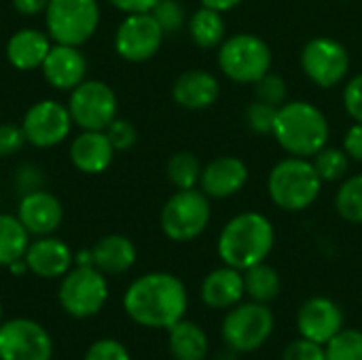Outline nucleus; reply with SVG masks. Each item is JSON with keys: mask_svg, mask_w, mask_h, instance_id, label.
I'll return each instance as SVG.
<instances>
[{"mask_svg": "<svg viewBox=\"0 0 362 360\" xmlns=\"http://www.w3.org/2000/svg\"><path fill=\"white\" fill-rule=\"evenodd\" d=\"M57 299L72 318H91L108 299L106 278L93 265H76L62 278Z\"/></svg>", "mask_w": 362, "mask_h": 360, "instance_id": "6e6552de", "label": "nucleus"}, {"mask_svg": "<svg viewBox=\"0 0 362 360\" xmlns=\"http://www.w3.org/2000/svg\"><path fill=\"white\" fill-rule=\"evenodd\" d=\"M68 110L81 129L104 132L117 119V93L102 81H83L70 91Z\"/></svg>", "mask_w": 362, "mask_h": 360, "instance_id": "9d476101", "label": "nucleus"}, {"mask_svg": "<svg viewBox=\"0 0 362 360\" xmlns=\"http://www.w3.org/2000/svg\"><path fill=\"white\" fill-rule=\"evenodd\" d=\"M335 208L344 221L362 225V174H354L341 182L335 195Z\"/></svg>", "mask_w": 362, "mask_h": 360, "instance_id": "c756f323", "label": "nucleus"}, {"mask_svg": "<svg viewBox=\"0 0 362 360\" xmlns=\"http://www.w3.org/2000/svg\"><path fill=\"white\" fill-rule=\"evenodd\" d=\"M274 314L267 303H238L223 320V339L235 352L259 350L274 333Z\"/></svg>", "mask_w": 362, "mask_h": 360, "instance_id": "1a4fd4ad", "label": "nucleus"}, {"mask_svg": "<svg viewBox=\"0 0 362 360\" xmlns=\"http://www.w3.org/2000/svg\"><path fill=\"white\" fill-rule=\"evenodd\" d=\"M0 325H2V303H0Z\"/></svg>", "mask_w": 362, "mask_h": 360, "instance_id": "a18cd8bd", "label": "nucleus"}, {"mask_svg": "<svg viewBox=\"0 0 362 360\" xmlns=\"http://www.w3.org/2000/svg\"><path fill=\"white\" fill-rule=\"evenodd\" d=\"M51 335L30 318H13L0 325V360H51Z\"/></svg>", "mask_w": 362, "mask_h": 360, "instance_id": "f8f14e48", "label": "nucleus"}, {"mask_svg": "<svg viewBox=\"0 0 362 360\" xmlns=\"http://www.w3.org/2000/svg\"><path fill=\"white\" fill-rule=\"evenodd\" d=\"M199 2H202V6H208V8L225 13V11H231V8L240 6L244 0H199Z\"/></svg>", "mask_w": 362, "mask_h": 360, "instance_id": "c03bdc74", "label": "nucleus"}, {"mask_svg": "<svg viewBox=\"0 0 362 360\" xmlns=\"http://www.w3.org/2000/svg\"><path fill=\"white\" fill-rule=\"evenodd\" d=\"M83 360H132L127 348L117 339H98L89 346Z\"/></svg>", "mask_w": 362, "mask_h": 360, "instance_id": "c9c22d12", "label": "nucleus"}, {"mask_svg": "<svg viewBox=\"0 0 362 360\" xmlns=\"http://www.w3.org/2000/svg\"><path fill=\"white\" fill-rule=\"evenodd\" d=\"M329 134V121L318 106L305 100H288L278 108L272 136L288 155L310 159L327 146Z\"/></svg>", "mask_w": 362, "mask_h": 360, "instance_id": "7ed1b4c3", "label": "nucleus"}, {"mask_svg": "<svg viewBox=\"0 0 362 360\" xmlns=\"http://www.w3.org/2000/svg\"><path fill=\"white\" fill-rule=\"evenodd\" d=\"M72 127V117L68 106L55 100H40L28 108L21 121L25 140L38 149L57 146L66 140Z\"/></svg>", "mask_w": 362, "mask_h": 360, "instance_id": "4468645a", "label": "nucleus"}, {"mask_svg": "<svg viewBox=\"0 0 362 360\" xmlns=\"http://www.w3.org/2000/svg\"><path fill=\"white\" fill-rule=\"evenodd\" d=\"M45 17L53 42L81 47L100 25V4L98 0H49Z\"/></svg>", "mask_w": 362, "mask_h": 360, "instance_id": "423d86ee", "label": "nucleus"}, {"mask_svg": "<svg viewBox=\"0 0 362 360\" xmlns=\"http://www.w3.org/2000/svg\"><path fill=\"white\" fill-rule=\"evenodd\" d=\"M221 93V85L208 70H187L172 85V98L178 106L187 110L210 108Z\"/></svg>", "mask_w": 362, "mask_h": 360, "instance_id": "412c9836", "label": "nucleus"}, {"mask_svg": "<svg viewBox=\"0 0 362 360\" xmlns=\"http://www.w3.org/2000/svg\"><path fill=\"white\" fill-rule=\"evenodd\" d=\"M25 134L21 129V125H13V123H0V157H11L15 155L23 144H25Z\"/></svg>", "mask_w": 362, "mask_h": 360, "instance_id": "ea45409f", "label": "nucleus"}, {"mask_svg": "<svg viewBox=\"0 0 362 360\" xmlns=\"http://www.w3.org/2000/svg\"><path fill=\"white\" fill-rule=\"evenodd\" d=\"M165 32L153 17V13H132L127 15L115 34L117 53L134 64L151 59L163 42Z\"/></svg>", "mask_w": 362, "mask_h": 360, "instance_id": "ddd939ff", "label": "nucleus"}, {"mask_svg": "<svg viewBox=\"0 0 362 360\" xmlns=\"http://www.w3.org/2000/svg\"><path fill=\"white\" fill-rule=\"evenodd\" d=\"M136 257L138 252H136L134 242L119 233L104 236L91 248L93 267L100 269L102 274H112V276L125 274L127 269H132V265L136 263Z\"/></svg>", "mask_w": 362, "mask_h": 360, "instance_id": "b1692460", "label": "nucleus"}, {"mask_svg": "<svg viewBox=\"0 0 362 360\" xmlns=\"http://www.w3.org/2000/svg\"><path fill=\"white\" fill-rule=\"evenodd\" d=\"M344 108L356 123H362V72L352 76L346 83V87H344Z\"/></svg>", "mask_w": 362, "mask_h": 360, "instance_id": "58836bf2", "label": "nucleus"}, {"mask_svg": "<svg viewBox=\"0 0 362 360\" xmlns=\"http://www.w3.org/2000/svg\"><path fill=\"white\" fill-rule=\"evenodd\" d=\"M248 182V166L233 155L212 159L202 168L199 187L208 197L225 199L240 193Z\"/></svg>", "mask_w": 362, "mask_h": 360, "instance_id": "f3484780", "label": "nucleus"}, {"mask_svg": "<svg viewBox=\"0 0 362 360\" xmlns=\"http://www.w3.org/2000/svg\"><path fill=\"white\" fill-rule=\"evenodd\" d=\"M47 83L59 91H72L76 85L85 81L87 74V59L72 45H51L42 66H40Z\"/></svg>", "mask_w": 362, "mask_h": 360, "instance_id": "a211bd4d", "label": "nucleus"}, {"mask_svg": "<svg viewBox=\"0 0 362 360\" xmlns=\"http://www.w3.org/2000/svg\"><path fill=\"white\" fill-rule=\"evenodd\" d=\"M30 246V233L21 221L13 214H0V265L8 267L11 263L23 259Z\"/></svg>", "mask_w": 362, "mask_h": 360, "instance_id": "bb28decb", "label": "nucleus"}, {"mask_svg": "<svg viewBox=\"0 0 362 360\" xmlns=\"http://www.w3.org/2000/svg\"><path fill=\"white\" fill-rule=\"evenodd\" d=\"M322 180L314 163L305 157H286L278 161L267 178L272 202L286 212L308 210L320 195Z\"/></svg>", "mask_w": 362, "mask_h": 360, "instance_id": "20e7f679", "label": "nucleus"}, {"mask_svg": "<svg viewBox=\"0 0 362 360\" xmlns=\"http://www.w3.org/2000/svg\"><path fill=\"white\" fill-rule=\"evenodd\" d=\"M272 62L269 45L257 34L240 32L225 38L218 47V68L235 83L255 85L272 70Z\"/></svg>", "mask_w": 362, "mask_h": 360, "instance_id": "39448f33", "label": "nucleus"}, {"mask_svg": "<svg viewBox=\"0 0 362 360\" xmlns=\"http://www.w3.org/2000/svg\"><path fill=\"white\" fill-rule=\"evenodd\" d=\"M17 219L21 221V225L28 229L30 236L42 238L57 231V227L64 221V208L53 193L36 189L23 193L17 208Z\"/></svg>", "mask_w": 362, "mask_h": 360, "instance_id": "dca6fc26", "label": "nucleus"}, {"mask_svg": "<svg viewBox=\"0 0 362 360\" xmlns=\"http://www.w3.org/2000/svg\"><path fill=\"white\" fill-rule=\"evenodd\" d=\"M151 13H153V17L157 19V23L161 25V30L165 34L178 32L187 21L185 8H182V4L178 0H159Z\"/></svg>", "mask_w": 362, "mask_h": 360, "instance_id": "f704fd0d", "label": "nucleus"}, {"mask_svg": "<svg viewBox=\"0 0 362 360\" xmlns=\"http://www.w3.org/2000/svg\"><path fill=\"white\" fill-rule=\"evenodd\" d=\"M49 49V34L34 28H23L11 34V38L6 40V59L17 70H34L42 66Z\"/></svg>", "mask_w": 362, "mask_h": 360, "instance_id": "5701e85b", "label": "nucleus"}, {"mask_svg": "<svg viewBox=\"0 0 362 360\" xmlns=\"http://www.w3.org/2000/svg\"><path fill=\"white\" fill-rule=\"evenodd\" d=\"M189 34L193 38V42L202 49H214L221 47L223 40L227 38V25L223 19L221 11L202 6L199 11L193 13V17L189 19Z\"/></svg>", "mask_w": 362, "mask_h": 360, "instance_id": "a878e982", "label": "nucleus"}, {"mask_svg": "<svg viewBox=\"0 0 362 360\" xmlns=\"http://www.w3.org/2000/svg\"><path fill=\"white\" fill-rule=\"evenodd\" d=\"M255 100H261L265 104H272L276 108H280L284 102H288V87L286 81L280 74H274L272 70L261 76L255 83Z\"/></svg>", "mask_w": 362, "mask_h": 360, "instance_id": "473e14b6", "label": "nucleus"}, {"mask_svg": "<svg viewBox=\"0 0 362 360\" xmlns=\"http://www.w3.org/2000/svg\"><path fill=\"white\" fill-rule=\"evenodd\" d=\"M125 314L148 329H170L185 318L189 295L180 278L151 272L136 278L123 295Z\"/></svg>", "mask_w": 362, "mask_h": 360, "instance_id": "f257e3e1", "label": "nucleus"}, {"mask_svg": "<svg viewBox=\"0 0 362 360\" xmlns=\"http://www.w3.org/2000/svg\"><path fill=\"white\" fill-rule=\"evenodd\" d=\"M344 329V312L329 297L308 299L297 314V331L301 337L327 346Z\"/></svg>", "mask_w": 362, "mask_h": 360, "instance_id": "2eb2a0df", "label": "nucleus"}, {"mask_svg": "<svg viewBox=\"0 0 362 360\" xmlns=\"http://www.w3.org/2000/svg\"><path fill=\"white\" fill-rule=\"evenodd\" d=\"M168 346L174 360H206L210 350L206 331L185 318L168 329Z\"/></svg>", "mask_w": 362, "mask_h": 360, "instance_id": "393cba45", "label": "nucleus"}, {"mask_svg": "<svg viewBox=\"0 0 362 360\" xmlns=\"http://www.w3.org/2000/svg\"><path fill=\"white\" fill-rule=\"evenodd\" d=\"M242 274H244V291L252 301L269 303L280 295V286H282L280 274L272 265L259 263Z\"/></svg>", "mask_w": 362, "mask_h": 360, "instance_id": "cd10ccee", "label": "nucleus"}, {"mask_svg": "<svg viewBox=\"0 0 362 360\" xmlns=\"http://www.w3.org/2000/svg\"><path fill=\"white\" fill-rule=\"evenodd\" d=\"M28 269L38 278H64L74 263V255L70 246L57 238L42 236L36 242H32L23 255Z\"/></svg>", "mask_w": 362, "mask_h": 360, "instance_id": "6ab92c4d", "label": "nucleus"}, {"mask_svg": "<svg viewBox=\"0 0 362 360\" xmlns=\"http://www.w3.org/2000/svg\"><path fill=\"white\" fill-rule=\"evenodd\" d=\"M104 132H106L110 144L115 146V151H127L138 140V132L127 119H115Z\"/></svg>", "mask_w": 362, "mask_h": 360, "instance_id": "e433bc0d", "label": "nucleus"}, {"mask_svg": "<svg viewBox=\"0 0 362 360\" xmlns=\"http://www.w3.org/2000/svg\"><path fill=\"white\" fill-rule=\"evenodd\" d=\"M312 163L322 182H335V180L346 178L348 168H350V157L344 149L325 146L312 157Z\"/></svg>", "mask_w": 362, "mask_h": 360, "instance_id": "7c9ffc66", "label": "nucleus"}, {"mask_svg": "<svg viewBox=\"0 0 362 360\" xmlns=\"http://www.w3.org/2000/svg\"><path fill=\"white\" fill-rule=\"evenodd\" d=\"M276 115H278V108L276 106L265 104L261 100H255V102L248 104V108L244 112V119H246V125L255 134H259V136H272L274 134Z\"/></svg>", "mask_w": 362, "mask_h": 360, "instance_id": "72a5a7b5", "label": "nucleus"}, {"mask_svg": "<svg viewBox=\"0 0 362 360\" xmlns=\"http://www.w3.org/2000/svg\"><path fill=\"white\" fill-rule=\"evenodd\" d=\"M305 76L322 89L339 85L350 70V53L344 42L331 36H316L301 51Z\"/></svg>", "mask_w": 362, "mask_h": 360, "instance_id": "9b49d317", "label": "nucleus"}, {"mask_svg": "<svg viewBox=\"0 0 362 360\" xmlns=\"http://www.w3.org/2000/svg\"><path fill=\"white\" fill-rule=\"evenodd\" d=\"M244 295V274L229 265L210 272L202 282V301L214 310H229L242 303Z\"/></svg>", "mask_w": 362, "mask_h": 360, "instance_id": "4be33fe9", "label": "nucleus"}, {"mask_svg": "<svg viewBox=\"0 0 362 360\" xmlns=\"http://www.w3.org/2000/svg\"><path fill=\"white\" fill-rule=\"evenodd\" d=\"M70 159L83 174H102L115 159V146L110 144L106 132L83 129V134H78L70 144Z\"/></svg>", "mask_w": 362, "mask_h": 360, "instance_id": "aec40b11", "label": "nucleus"}, {"mask_svg": "<svg viewBox=\"0 0 362 360\" xmlns=\"http://www.w3.org/2000/svg\"><path fill=\"white\" fill-rule=\"evenodd\" d=\"M325 348L327 360H362V331L341 329Z\"/></svg>", "mask_w": 362, "mask_h": 360, "instance_id": "2f4dec72", "label": "nucleus"}, {"mask_svg": "<svg viewBox=\"0 0 362 360\" xmlns=\"http://www.w3.org/2000/svg\"><path fill=\"white\" fill-rule=\"evenodd\" d=\"M276 242L272 221L261 212H242L233 216L218 236V257L225 265L246 272L265 263Z\"/></svg>", "mask_w": 362, "mask_h": 360, "instance_id": "f03ea898", "label": "nucleus"}, {"mask_svg": "<svg viewBox=\"0 0 362 360\" xmlns=\"http://www.w3.org/2000/svg\"><path fill=\"white\" fill-rule=\"evenodd\" d=\"M344 151L350 159L362 161V123H354L344 136Z\"/></svg>", "mask_w": 362, "mask_h": 360, "instance_id": "a19ab883", "label": "nucleus"}, {"mask_svg": "<svg viewBox=\"0 0 362 360\" xmlns=\"http://www.w3.org/2000/svg\"><path fill=\"white\" fill-rule=\"evenodd\" d=\"M202 168L204 166L193 153L180 151L170 157L165 172H168L170 182L176 189H195V185H199V178H202Z\"/></svg>", "mask_w": 362, "mask_h": 360, "instance_id": "c85d7f7f", "label": "nucleus"}, {"mask_svg": "<svg viewBox=\"0 0 362 360\" xmlns=\"http://www.w3.org/2000/svg\"><path fill=\"white\" fill-rule=\"evenodd\" d=\"M115 8L123 11L125 15L132 13H151L159 0H108Z\"/></svg>", "mask_w": 362, "mask_h": 360, "instance_id": "79ce46f5", "label": "nucleus"}, {"mask_svg": "<svg viewBox=\"0 0 362 360\" xmlns=\"http://www.w3.org/2000/svg\"><path fill=\"white\" fill-rule=\"evenodd\" d=\"M284 360H327V348L312 339L299 337L286 346Z\"/></svg>", "mask_w": 362, "mask_h": 360, "instance_id": "4c0bfd02", "label": "nucleus"}, {"mask_svg": "<svg viewBox=\"0 0 362 360\" xmlns=\"http://www.w3.org/2000/svg\"><path fill=\"white\" fill-rule=\"evenodd\" d=\"M13 6L21 15H38V13L47 11L49 0H13Z\"/></svg>", "mask_w": 362, "mask_h": 360, "instance_id": "37998d69", "label": "nucleus"}, {"mask_svg": "<svg viewBox=\"0 0 362 360\" xmlns=\"http://www.w3.org/2000/svg\"><path fill=\"white\" fill-rule=\"evenodd\" d=\"M212 216L210 199L197 189H178L161 208V231L172 242H191L199 238Z\"/></svg>", "mask_w": 362, "mask_h": 360, "instance_id": "0eeeda50", "label": "nucleus"}]
</instances>
